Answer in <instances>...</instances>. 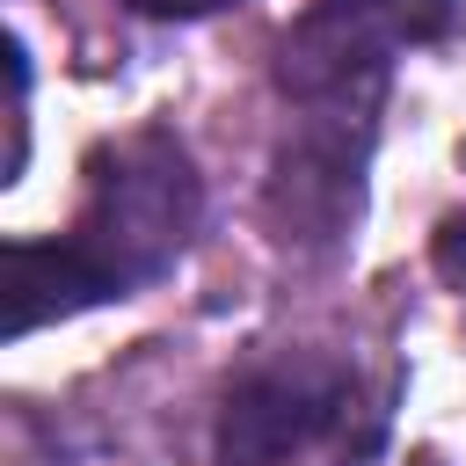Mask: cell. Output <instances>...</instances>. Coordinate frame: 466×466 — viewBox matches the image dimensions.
<instances>
[{"label": "cell", "mask_w": 466, "mask_h": 466, "mask_svg": "<svg viewBox=\"0 0 466 466\" xmlns=\"http://www.w3.org/2000/svg\"><path fill=\"white\" fill-rule=\"evenodd\" d=\"M451 0H313L284 51L277 95L291 102V131L269 160V233L277 248L328 255L364 218V167L379 138V102L393 58L444 36Z\"/></svg>", "instance_id": "1"}, {"label": "cell", "mask_w": 466, "mask_h": 466, "mask_svg": "<svg viewBox=\"0 0 466 466\" xmlns=\"http://www.w3.org/2000/svg\"><path fill=\"white\" fill-rule=\"evenodd\" d=\"M204 218V182L189 146L167 124L124 131L87 160V204L58 240H7V342L36 335L44 320H73L87 306L131 299L167 277Z\"/></svg>", "instance_id": "2"}, {"label": "cell", "mask_w": 466, "mask_h": 466, "mask_svg": "<svg viewBox=\"0 0 466 466\" xmlns=\"http://www.w3.org/2000/svg\"><path fill=\"white\" fill-rule=\"evenodd\" d=\"M357 379L328 357H277L233 379L218 408V466H284L350 422Z\"/></svg>", "instance_id": "3"}, {"label": "cell", "mask_w": 466, "mask_h": 466, "mask_svg": "<svg viewBox=\"0 0 466 466\" xmlns=\"http://www.w3.org/2000/svg\"><path fill=\"white\" fill-rule=\"evenodd\" d=\"M131 15H153V22H204V15H226L240 0H124Z\"/></svg>", "instance_id": "4"}, {"label": "cell", "mask_w": 466, "mask_h": 466, "mask_svg": "<svg viewBox=\"0 0 466 466\" xmlns=\"http://www.w3.org/2000/svg\"><path fill=\"white\" fill-rule=\"evenodd\" d=\"M437 269H444V284L466 291V211L444 218V233H437Z\"/></svg>", "instance_id": "5"}]
</instances>
